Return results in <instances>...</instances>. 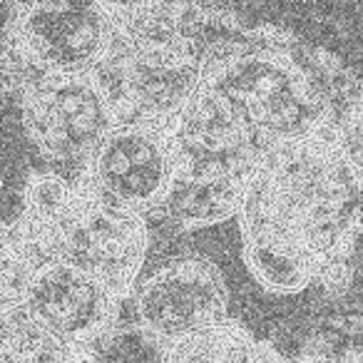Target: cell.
<instances>
[{"mask_svg": "<svg viewBox=\"0 0 363 363\" xmlns=\"http://www.w3.org/2000/svg\"><path fill=\"white\" fill-rule=\"evenodd\" d=\"M361 174L338 127L269 147L244 189L239 237L286 244L311 264L323 291L343 294L353 279L351 197Z\"/></svg>", "mask_w": 363, "mask_h": 363, "instance_id": "6da1fadb", "label": "cell"}, {"mask_svg": "<svg viewBox=\"0 0 363 363\" xmlns=\"http://www.w3.org/2000/svg\"><path fill=\"white\" fill-rule=\"evenodd\" d=\"M204 85L264 147L336 130L358 80L333 52L277 26H244L209 55Z\"/></svg>", "mask_w": 363, "mask_h": 363, "instance_id": "7a4b0ae2", "label": "cell"}, {"mask_svg": "<svg viewBox=\"0 0 363 363\" xmlns=\"http://www.w3.org/2000/svg\"><path fill=\"white\" fill-rule=\"evenodd\" d=\"M13 224L45 254L92 274L122 298H132L150 249L147 219L107 204L77 172L33 169Z\"/></svg>", "mask_w": 363, "mask_h": 363, "instance_id": "3957f363", "label": "cell"}, {"mask_svg": "<svg viewBox=\"0 0 363 363\" xmlns=\"http://www.w3.org/2000/svg\"><path fill=\"white\" fill-rule=\"evenodd\" d=\"M125 298L92 274L38 249L13 222L3 229L0 306H16L38 326L80 351L117 331Z\"/></svg>", "mask_w": 363, "mask_h": 363, "instance_id": "277c9868", "label": "cell"}, {"mask_svg": "<svg viewBox=\"0 0 363 363\" xmlns=\"http://www.w3.org/2000/svg\"><path fill=\"white\" fill-rule=\"evenodd\" d=\"M112 48L107 3H16L3 28V85L16 95L48 77L90 75Z\"/></svg>", "mask_w": 363, "mask_h": 363, "instance_id": "5b68a950", "label": "cell"}, {"mask_svg": "<svg viewBox=\"0 0 363 363\" xmlns=\"http://www.w3.org/2000/svg\"><path fill=\"white\" fill-rule=\"evenodd\" d=\"M21 122L48 167L82 169L120 125L110 92L97 72L38 80L18 90Z\"/></svg>", "mask_w": 363, "mask_h": 363, "instance_id": "8992f818", "label": "cell"}, {"mask_svg": "<svg viewBox=\"0 0 363 363\" xmlns=\"http://www.w3.org/2000/svg\"><path fill=\"white\" fill-rule=\"evenodd\" d=\"M207 60L197 48H142L112 38L97 77L115 102L120 125L167 130L199 95Z\"/></svg>", "mask_w": 363, "mask_h": 363, "instance_id": "52a82bcc", "label": "cell"}, {"mask_svg": "<svg viewBox=\"0 0 363 363\" xmlns=\"http://www.w3.org/2000/svg\"><path fill=\"white\" fill-rule=\"evenodd\" d=\"M132 311L145 341L164 348L229 318V286L214 262L177 257L145 277L132 294Z\"/></svg>", "mask_w": 363, "mask_h": 363, "instance_id": "ba28073f", "label": "cell"}, {"mask_svg": "<svg viewBox=\"0 0 363 363\" xmlns=\"http://www.w3.org/2000/svg\"><path fill=\"white\" fill-rule=\"evenodd\" d=\"M77 174L115 209L142 219L152 212H162L177 182L169 130L117 125Z\"/></svg>", "mask_w": 363, "mask_h": 363, "instance_id": "9c48e42d", "label": "cell"}, {"mask_svg": "<svg viewBox=\"0 0 363 363\" xmlns=\"http://www.w3.org/2000/svg\"><path fill=\"white\" fill-rule=\"evenodd\" d=\"M167 130L177 160V179L247 187L267 152L229 102L207 85Z\"/></svg>", "mask_w": 363, "mask_h": 363, "instance_id": "30bf717a", "label": "cell"}, {"mask_svg": "<svg viewBox=\"0 0 363 363\" xmlns=\"http://www.w3.org/2000/svg\"><path fill=\"white\" fill-rule=\"evenodd\" d=\"M244 184L229 182L177 179L162 212L179 232H194L237 217L244 199Z\"/></svg>", "mask_w": 363, "mask_h": 363, "instance_id": "8fae6325", "label": "cell"}, {"mask_svg": "<svg viewBox=\"0 0 363 363\" xmlns=\"http://www.w3.org/2000/svg\"><path fill=\"white\" fill-rule=\"evenodd\" d=\"M262 341L237 318L157 348V363H257Z\"/></svg>", "mask_w": 363, "mask_h": 363, "instance_id": "7c38bea8", "label": "cell"}, {"mask_svg": "<svg viewBox=\"0 0 363 363\" xmlns=\"http://www.w3.org/2000/svg\"><path fill=\"white\" fill-rule=\"evenodd\" d=\"M3 363H97V353L80 351L43 326L16 306H3Z\"/></svg>", "mask_w": 363, "mask_h": 363, "instance_id": "4fadbf2b", "label": "cell"}, {"mask_svg": "<svg viewBox=\"0 0 363 363\" xmlns=\"http://www.w3.org/2000/svg\"><path fill=\"white\" fill-rule=\"evenodd\" d=\"M298 363H363V316H338L316 326L296 356Z\"/></svg>", "mask_w": 363, "mask_h": 363, "instance_id": "5bb4252c", "label": "cell"}, {"mask_svg": "<svg viewBox=\"0 0 363 363\" xmlns=\"http://www.w3.org/2000/svg\"><path fill=\"white\" fill-rule=\"evenodd\" d=\"M338 140H341L348 160L363 172V80L353 95L351 105H348L346 115L341 117Z\"/></svg>", "mask_w": 363, "mask_h": 363, "instance_id": "9a60e30c", "label": "cell"}, {"mask_svg": "<svg viewBox=\"0 0 363 363\" xmlns=\"http://www.w3.org/2000/svg\"><path fill=\"white\" fill-rule=\"evenodd\" d=\"M257 363H298V361H296V356H286V353H281L277 346H272V343L262 341V348H259Z\"/></svg>", "mask_w": 363, "mask_h": 363, "instance_id": "2e32d148", "label": "cell"}]
</instances>
